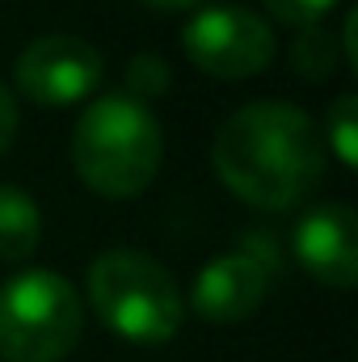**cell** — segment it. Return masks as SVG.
<instances>
[{
    "label": "cell",
    "mask_w": 358,
    "mask_h": 362,
    "mask_svg": "<svg viewBox=\"0 0 358 362\" xmlns=\"http://www.w3.org/2000/svg\"><path fill=\"white\" fill-rule=\"evenodd\" d=\"M211 165L219 181L249 206H299L325 173V139L291 101L241 105L215 135Z\"/></svg>",
    "instance_id": "cell-1"
},
{
    "label": "cell",
    "mask_w": 358,
    "mask_h": 362,
    "mask_svg": "<svg viewBox=\"0 0 358 362\" xmlns=\"http://www.w3.org/2000/svg\"><path fill=\"white\" fill-rule=\"evenodd\" d=\"M165 160V131L144 101L127 93L101 97L81 114L72 131V165L76 177L101 198H135L144 194Z\"/></svg>",
    "instance_id": "cell-2"
},
{
    "label": "cell",
    "mask_w": 358,
    "mask_h": 362,
    "mask_svg": "<svg viewBox=\"0 0 358 362\" xmlns=\"http://www.w3.org/2000/svg\"><path fill=\"white\" fill-rule=\"evenodd\" d=\"M89 299L101 325L135 346L173 341L185 320V299L173 274L135 249H110L93 262Z\"/></svg>",
    "instance_id": "cell-3"
},
{
    "label": "cell",
    "mask_w": 358,
    "mask_h": 362,
    "mask_svg": "<svg viewBox=\"0 0 358 362\" xmlns=\"http://www.w3.org/2000/svg\"><path fill=\"white\" fill-rule=\"evenodd\" d=\"M85 308L64 274L25 270L0 286V358L59 362L76 346Z\"/></svg>",
    "instance_id": "cell-4"
},
{
    "label": "cell",
    "mask_w": 358,
    "mask_h": 362,
    "mask_svg": "<svg viewBox=\"0 0 358 362\" xmlns=\"http://www.w3.org/2000/svg\"><path fill=\"white\" fill-rule=\"evenodd\" d=\"M181 47L198 72L219 81L258 76L274 59L270 25L245 4H202L181 30Z\"/></svg>",
    "instance_id": "cell-5"
},
{
    "label": "cell",
    "mask_w": 358,
    "mask_h": 362,
    "mask_svg": "<svg viewBox=\"0 0 358 362\" xmlns=\"http://www.w3.org/2000/svg\"><path fill=\"white\" fill-rule=\"evenodd\" d=\"M101 51L76 34H42L13 64L17 89L34 105H76L101 85Z\"/></svg>",
    "instance_id": "cell-6"
},
{
    "label": "cell",
    "mask_w": 358,
    "mask_h": 362,
    "mask_svg": "<svg viewBox=\"0 0 358 362\" xmlns=\"http://www.w3.org/2000/svg\"><path fill=\"white\" fill-rule=\"evenodd\" d=\"M270 282H274V262L266 253H249V249L224 253L207 262L202 274L194 278L190 303L207 325H236L266 303Z\"/></svg>",
    "instance_id": "cell-7"
},
{
    "label": "cell",
    "mask_w": 358,
    "mask_h": 362,
    "mask_svg": "<svg viewBox=\"0 0 358 362\" xmlns=\"http://www.w3.org/2000/svg\"><path fill=\"white\" fill-rule=\"evenodd\" d=\"M295 257L316 282L350 291L358 282V223L346 202L312 206L295 223Z\"/></svg>",
    "instance_id": "cell-8"
},
{
    "label": "cell",
    "mask_w": 358,
    "mask_h": 362,
    "mask_svg": "<svg viewBox=\"0 0 358 362\" xmlns=\"http://www.w3.org/2000/svg\"><path fill=\"white\" fill-rule=\"evenodd\" d=\"M42 240L38 202L13 185H0V262H21Z\"/></svg>",
    "instance_id": "cell-9"
},
{
    "label": "cell",
    "mask_w": 358,
    "mask_h": 362,
    "mask_svg": "<svg viewBox=\"0 0 358 362\" xmlns=\"http://www.w3.org/2000/svg\"><path fill=\"white\" fill-rule=\"evenodd\" d=\"M325 139L337 152V160L346 169H354L358 165V97L354 93H342L329 105V114H325Z\"/></svg>",
    "instance_id": "cell-10"
},
{
    "label": "cell",
    "mask_w": 358,
    "mask_h": 362,
    "mask_svg": "<svg viewBox=\"0 0 358 362\" xmlns=\"http://www.w3.org/2000/svg\"><path fill=\"white\" fill-rule=\"evenodd\" d=\"M291 68L304 76V81H321L337 68V47L333 38L321 30V25H304L299 30V42L291 47Z\"/></svg>",
    "instance_id": "cell-11"
},
{
    "label": "cell",
    "mask_w": 358,
    "mask_h": 362,
    "mask_svg": "<svg viewBox=\"0 0 358 362\" xmlns=\"http://www.w3.org/2000/svg\"><path fill=\"white\" fill-rule=\"evenodd\" d=\"M270 13L278 17V21H287V25H321V17L337 4V0H262Z\"/></svg>",
    "instance_id": "cell-12"
},
{
    "label": "cell",
    "mask_w": 358,
    "mask_h": 362,
    "mask_svg": "<svg viewBox=\"0 0 358 362\" xmlns=\"http://www.w3.org/2000/svg\"><path fill=\"white\" fill-rule=\"evenodd\" d=\"M165 81H169V68L156 59V55H139L131 64V101H144V97H156L165 93Z\"/></svg>",
    "instance_id": "cell-13"
},
{
    "label": "cell",
    "mask_w": 358,
    "mask_h": 362,
    "mask_svg": "<svg viewBox=\"0 0 358 362\" xmlns=\"http://www.w3.org/2000/svg\"><path fill=\"white\" fill-rule=\"evenodd\" d=\"M13 139H17V101L0 85V156L13 148Z\"/></svg>",
    "instance_id": "cell-14"
},
{
    "label": "cell",
    "mask_w": 358,
    "mask_h": 362,
    "mask_svg": "<svg viewBox=\"0 0 358 362\" xmlns=\"http://www.w3.org/2000/svg\"><path fill=\"white\" fill-rule=\"evenodd\" d=\"M156 8H194V4H207V0H148Z\"/></svg>",
    "instance_id": "cell-15"
}]
</instances>
